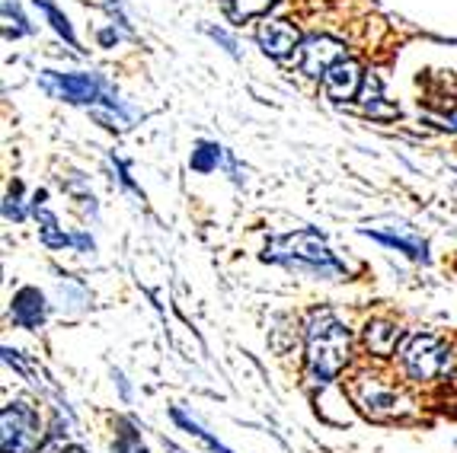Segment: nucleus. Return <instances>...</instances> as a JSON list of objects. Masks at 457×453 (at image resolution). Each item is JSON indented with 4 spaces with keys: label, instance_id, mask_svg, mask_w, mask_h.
I'll use <instances>...</instances> for the list:
<instances>
[{
    "label": "nucleus",
    "instance_id": "1",
    "mask_svg": "<svg viewBox=\"0 0 457 453\" xmlns=\"http://www.w3.org/2000/svg\"><path fill=\"white\" fill-rule=\"evenodd\" d=\"M262 259L285 265L291 272L313 275V278H339L345 272V265L329 252L327 240L317 230H295L288 236L269 240Z\"/></svg>",
    "mask_w": 457,
    "mask_h": 453
},
{
    "label": "nucleus",
    "instance_id": "2",
    "mask_svg": "<svg viewBox=\"0 0 457 453\" xmlns=\"http://www.w3.org/2000/svg\"><path fill=\"white\" fill-rule=\"evenodd\" d=\"M349 329L329 310H317L307 319V370L313 383H329L349 364Z\"/></svg>",
    "mask_w": 457,
    "mask_h": 453
},
{
    "label": "nucleus",
    "instance_id": "3",
    "mask_svg": "<svg viewBox=\"0 0 457 453\" xmlns=\"http://www.w3.org/2000/svg\"><path fill=\"white\" fill-rule=\"evenodd\" d=\"M42 86L52 93L54 99L74 103V106H93V103H106L109 109H122L115 93L99 74H58V70H46L42 74Z\"/></svg>",
    "mask_w": 457,
    "mask_h": 453
},
{
    "label": "nucleus",
    "instance_id": "4",
    "mask_svg": "<svg viewBox=\"0 0 457 453\" xmlns=\"http://www.w3.org/2000/svg\"><path fill=\"white\" fill-rule=\"evenodd\" d=\"M349 396L352 402L359 406L361 416L374 418V422H387V418H396L406 412V396L396 390L394 383H387V380L381 377H355L349 386Z\"/></svg>",
    "mask_w": 457,
    "mask_h": 453
},
{
    "label": "nucleus",
    "instance_id": "5",
    "mask_svg": "<svg viewBox=\"0 0 457 453\" xmlns=\"http://www.w3.org/2000/svg\"><path fill=\"white\" fill-rule=\"evenodd\" d=\"M0 428L4 453H36L42 444V422L29 402H7L0 412Z\"/></svg>",
    "mask_w": 457,
    "mask_h": 453
},
{
    "label": "nucleus",
    "instance_id": "6",
    "mask_svg": "<svg viewBox=\"0 0 457 453\" xmlns=\"http://www.w3.org/2000/svg\"><path fill=\"white\" fill-rule=\"evenodd\" d=\"M400 361L412 380H435L438 374L448 370V348L435 335H410L400 348Z\"/></svg>",
    "mask_w": 457,
    "mask_h": 453
},
{
    "label": "nucleus",
    "instance_id": "7",
    "mask_svg": "<svg viewBox=\"0 0 457 453\" xmlns=\"http://www.w3.org/2000/svg\"><path fill=\"white\" fill-rule=\"evenodd\" d=\"M343 42H336L329 36H311L297 48V68L304 70L307 77H327V70L343 61Z\"/></svg>",
    "mask_w": 457,
    "mask_h": 453
},
{
    "label": "nucleus",
    "instance_id": "8",
    "mask_svg": "<svg viewBox=\"0 0 457 453\" xmlns=\"http://www.w3.org/2000/svg\"><path fill=\"white\" fill-rule=\"evenodd\" d=\"M361 234L374 236V240H381L384 246L390 250H400L406 252L410 259L416 262H428V246L410 224H387V226H361Z\"/></svg>",
    "mask_w": 457,
    "mask_h": 453
},
{
    "label": "nucleus",
    "instance_id": "9",
    "mask_svg": "<svg viewBox=\"0 0 457 453\" xmlns=\"http://www.w3.org/2000/svg\"><path fill=\"white\" fill-rule=\"evenodd\" d=\"M256 42L269 58H288L295 48H301V32L288 20H262L256 26Z\"/></svg>",
    "mask_w": 457,
    "mask_h": 453
},
{
    "label": "nucleus",
    "instance_id": "10",
    "mask_svg": "<svg viewBox=\"0 0 457 453\" xmlns=\"http://www.w3.org/2000/svg\"><path fill=\"white\" fill-rule=\"evenodd\" d=\"M327 84V96L336 99V103H345V99H355L361 93V84H365V74H361V64L352 58H343L339 64L327 70L323 77Z\"/></svg>",
    "mask_w": 457,
    "mask_h": 453
},
{
    "label": "nucleus",
    "instance_id": "11",
    "mask_svg": "<svg viewBox=\"0 0 457 453\" xmlns=\"http://www.w3.org/2000/svg\"><path fill=\"white\" fill-rule=\"evenodd\" d=\"M46 319V297L36 287H20L13 297V323L23 329H36Z\"/></svg>",
    "mask_w": 457,
    "mask_h": 453
},
{
    "label": "nucleus",
    "instance_id": "12",
    "mask_svg": "<svg viewBox=\"0 0 457 453\" xmlns=\"http://www.w3.org/2000/svg\"><path fill=\"white\" fill-rule=\"evenodd\" d=\"M365 342L374 355H390L396 348V342H400V329L390 323H371L365 329Z\"/></svg>",
    "mask_w": 457,
    "mask_h": 453
},
{
    "label": "nucleus",
    "instance_id": "13",
    "mask_svg": "<svg viewBox=\"0 0 457 453\" xmlns=\"http://www.w3.org/2000/svg\"><path fill=\"white\" fill-rule=\"evenodd\" d=\"M221 4L234 23H246V20H253V16L269 13L278 0H221Z\"/></svg>",
    "mask_w": 457,
    "mask_h": 453
},
{
    "label": "nucleus",
    "instance_id": "14",
    "mask_svg": "<svg viewBox=\"0 0 457 453\" xmlns=\"http://www.w3.org/2000/svg\"><path fill=\"white\" fill-rule=\"evenodd\" d=\"M224 160V147L221 144H214V141H202L192 151V160H189V167L195 169V173H212V169H218V163Z\"/></svg>",
    "mask_w": 457,
    "mask_h": 453
},
{
    "label": "nucleus",
    "instance_id": "15",
    "mask_svg": "<svg viewBox=\"0 0 457 453\" xmlns=\"http://www.w3.org/2000/svg\"><path fill=\"white\" fill-rule=\"evenodd\" d=\"M32 4H36L42 13H46V20L52 23V29L58 32V36H64V42H68L71 48H77V38H74V29H71V23H68V16L54 7L52 0H32Z\"/></svg>",
    "mask_w": 457,
    "mask_h": 453
},
{
    "label": "nucleus",
    "instance_id": "16",
    "mask_svg": "<svg viewBox=\"0 0 457 453\" xmlns=\"http://www.w3.org/2000/svg\"><path fill=\"white\" fill-rule=\"evenodd\" d=\"M26 32H32V26L26 23V16H23V10H20V4H13V0H4V36L20 38V36H26Z\"/></svg>",
    "mask_w": 457,
    "mask_h": 453
},
{
    "label": "nucleus",
    "instance_id": "17",
    "mask_svg": "<svg viewBox=\"0 0 457 453\" xmlns=\"http://www.w3.org/2000/svg\"><path fill=\"white\" fill-rule=\"evenodd\" d=\"M173 422H176V424H183V428L189 431V434H195V438H202V441H205V444L212 447L214 453H230L228 447L221 444V441H218V438H212V434H208V431L202 428V424H198V422H192V418L186 416V412H179V408H173Z\"/></svg>",
    "mask_w": 457,
    "mask_h": 453
},
{
    "label": "nucleus",
    "instance_id": "18",
    "mask_svg": "<svg viewBox=\"0 0 457 453\" xmlns=\"http://www.w3.org/2000/svg\"><path fill=\"white\" fill-rule=\"evenodd\" d=\"M119 438H115V453H147V447L141 444V434L135 431L131 422H119Z\"/></svg>",
    "mask_w": 457,
    "mask_h": 453
},
{
    "label": "nucleus",
    "instance_id": "19",
    "mask_svg": "<svg viewBox=\"0 0 457 453\" xmlns=\"http://www.w3.org/2000/svg\"><path fill=\"white\" fill-rule=\"evenodd\" d=\"M20 192H23V185H20V182H13V189H10V198H7V208H4V214H7V218H13V220L26 218V211L20 208Z\"/></svg>",
    "mask_w": 457,
    "mask_h": 453
},
{
    "label": "nucleus",
    "instance_id": "20",
    "mask_svg": "<svg viewBox=\"0 0 457 453\" xmlns=\"http://www.w3.org/2000/svg\"><path fill=\"white\" fill-rule=\"evenodd\" d=\"M208 36H212L214 42H221V45L228 48L230 54H237V42H234V38H230V36H224L221 29H208Z\"/></svg>",
    "mask_w": 457,
    "mask_h": 453
},
{
    "label": "nucleus",
    "instance_id": "21",
    "mask_svg": "<svg viewBox=\"0 0 457 453\" xmlns=\"http://www.w3.org/2000/svg\"><path fill=\"white\" fill-rule=\"evenodd\" d=\"M99 42H103V45H115V42H119V32H115V29H103V32H99Z\"/></svg>",
    "mask_w": 457,
    "mask_h": 453
},
{
    "label": "nucleus",
    "instance_id": "22",
    "mask_svg": "<svg viewBox=\"0 0 457 453\" xmlns=\"http://www.w3.org/2000/svg\"><path fill=\"white\" fill-rule=\"evenodd\" d=\"M71 453H84V450H71Z\"/></svg>",
    "mask_w": 457,
    "mask_h": 453
}]
</instances>
